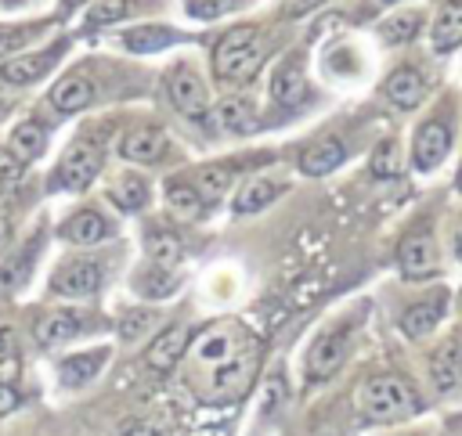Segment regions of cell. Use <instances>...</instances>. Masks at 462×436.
Returning <instances> with one entry per match:
<instances>
[{
    "mask_svg": "<svg viewBox=\"0 0 462 436\" xmlns=\"http://www.w3.org/2000/svg\"><path fill=\"white\" fill-rule=\"evenodd\" d=\"M430 378L440 393H455L462 389V328L455 335H448L433 357H430Z\"/></svg>",
    "mask_w": 462,
    "mask_h": 436,
    "instance_id": "cell-8",
    "label": "cell"
},
{
    "mask_svg": "<svg viewBox=\"0 0 462 436\" xmlns=\"http://www.w3.org/2000/svg\"><path fill=\"white\" fill-rule=\"evenodd\" d=\"M271 97L278 101V104H300L303 97H307V79H303V65H300V58H289V61H282L278 65V72L271 76Z\"/></svg>",
    "mask_w": 462,
    "mask_h": 436,
    "instance_id": "cell-16",
    "label": "cell"
},
{
    "mask_svg": "<svg viewBox=\"0 0 462 436\" xmlns=\"http://www.w3.org/2000/svg\"><path fill=\"white\" fill-rule=\"evenodd\" d=\"M444 306H448V292L444 288H437V292H430V295H422L419 303H411L404 313H401V332L408 335V339H422V335H430L437 324H440V317H444Z\"/></svg>",
    "mask_w": 462,
    "mask_h": 436,
    "instance_id": "cell-9",
    "label": "cell"
},
{
    "mask_svg": "<svg viewBox=\"0 0 462 436\" xmlns=\"http://www.w3.org/2000/svg\"><path fill=\"white\" fill-rule=\"evenodd\" d=\"M152 324H155V313H152V310H126V313L119 317V335H123V342H134V339H141Z\"/></svg>",
    "mask_w": 462,
    "mask_h": 436,
    "instance_id": "cell-34",
    "label": "cell"
},
{
    "mask_svg": "<svg viewBox=\"0 0 462 436\" xmlns=\"http://www.w3.org/2000/svg\"><path fill=\"white\" fill-rule=\"evenodd\" d=\"M170 97H173L177 112H184V115H202L206 104H209L202 79H199L188 65H177V68L170 72Z\"/></svg>",
    "mask_w": 462,
    "mask_h": 436,
    "instance_id": "cell-11",
    "label": "cell"
},
{
    "mask_svg": "<svg viewBox=\"0 0 462 436\" xmlns=\"http://www.w3.org/2000/svg\"><path fill=\"white\" fill-rule=\"evenodd\" d=\"M422 94H426V83H422V76H419L415 68H408V65H401V68L386 79V97H390L397 108H415V104L422 101Z\"/></svg>",
    "mask_w": 462,
    "mask_h": 436,
    "instance_id": "cell-20",
    "label": "cell"
},
{
    "mask_svg": "<svg viewBox=\"0 0 462 436\" xmlns=\"http://www.w3.org/2000/svg\"><path fill=\"white\" fill-rule=\"evenodd\" d=\"M397 267H401V274H404L408 281H426V277L437 274L440 259H437V241H433L430 227H415V231L401 241V249H397Z\"/></svg>",
    "mask_w": 462,
    "mask_h": 436,
    "instance_id": "cell-6",
    "label": "cell"
},
{
    "mask_svg": "<svg viewBox=\"0 0 462 436\" xmlns=\"http://www.w3.org/2000/svg\"><path fill=\"white\" fill-rule=\"evenodd\" d=\"M22 177V162H14V159H0V191L7 187V184H14Z\"/></svg>",
    "mask_w": 462,
    "mask_h": 436,
    "instance_id": "cell-39",
    "label": "cell"
},
{
    "mask_svg": "<svg viewBox=\"0 0 462 436\" xmlns=\"http://www.w3.org/2000/svg\"><path fill=\"white\" fill-rule=\"evenodd\" d=\"M263 54H267V47H263L260 29L256 25H235L213 47V72L227 83H245L260 68Z\"/></svg>",
    "mask_w": 462,
    "mask_h": 436,
    "instance_id": "cell-3",
    "label": "cell"
},
{
    "mask_svg": "<svg viewBox=\"0 0 462 436\" xmlns=\"http://www.w3.org/2000/svg\"><path fill=\"white\" fill-rule=\"evenodd\" d=\"M79 335V317L69 313V310H54L47 317H40L36 324V342L40 346H58V342H69Z\"/></svg>",
    "mask_w": 462,
    "mask_h": 436,
    "instance_id": "cell-22",
    "label": "cell"
},
{
    "mask_svg": "<svg viewBox=\"0 0 462 436\" xmlns=\"http://www.w3.org/2000/svg\"><path fill=\"white\" fill-rule=\"evenodd\" d=\"M0 115H4V97H0Z\"/></svg>",
    "mask_w": 462,
    "mask_h": 436,
    "instance_id": "cell-48",
    "label": "cell"
},
{
    "mask_svg": "<svg viewBox=\"0 0 462 436\" xmlns=\"http://www.w3.org/2000/svg\"><path fill=\"white\" fill-rule=\"evenodd\" d=\"M231 187V169L227 166H202L195 173V191L202 202H217Z\"/></svg>",
    "mask_w": 462,
    "mask_h": 436,
    "instance_id": "cell-29",
    "label": "cell"
},
{
    "mask_svg": "<svg viewBox=\"0 0 462 436\" xmlns=\"http://www.w3.org/2000/svg\"><path fill=\"white\" fill-rule=\"evenodd\" d=\"M130 11V0H101L90 14H87V25H108L116 18H123Z\"/></svg>",
    "mask_w": 462,
    "mask_h": 436,
    "instance_id": "cell-36",
    "label": "cell"
},
{
    "mask_svg": "<svg viewBox=\"0 0 462 436\" xmlns=\"http://www.w3.org/2000/svg\"><path fill=\"white\" fill-rule=\"evenodd\" d=\"M422 411L415 386L401 375H372L357 389V414L368 425H393Z\"/></svg>",
    "mask_w": 462,
    "mask_h": 436,
    "instance_id": "cell-2",
    "label": "cell"
},
{
    "mask_svg": "<svg viewBox=\"0 0 462 436\" xmlns=\"http://www.w3.org/2000/svg\"><path fill=\"white\" fill-rule=\"evenodd\" d=\"M455 184H458V191H462V166H458V177H455Z\"/></svg>",
    "mask_w": 462,
    "mask_h": 436,
    "instance_id": "cell-47",
    "label": "cell"
},
{
    "mask_svg": "<svg viewBox=\"0 0 462 436\" xmlns=\"http://www.w3.org/2000/svg\"><path fill=\"white\" fill-rule=\"evenodd\" d=\"M101 263L97 259H87V256H76V259H65L54 277H51V288L58 295H94L101 288Z\"/></svg>",
    "mask_w": 462,
    "mask_h": 436,
    "instance_id": "cell-7",
    "label": "cell"
},
{
    "mask_svg": "<svg viewBox=\"0 0 462 436\" xmlns=\"http://www.w3.org/2000/svg\"><path fill=\"white\" fill-rule=\"evenodd\" d=\"M105 234H108V220H105L97 209H79V213H72V216L65 220V227H61V238L72 241V245H94V241H101Z\"/></svg>",
    "mask_w": 462,
    "mask_h": 436,
    "instance_id": "cell-18",
    "label": "cell"
},
{
    "mask_svg": "<svg viewBox=\"0 0 462 436\" xmlns=\"http://www.w3.org/2000/svg\"><path fill=\"white\" fill-rule=\"evenodd\" d=\"M119 151H123V159H130V162H155V159L166 151V137H162V130H155V126L134 130V133L123 137Z\"/></svg>",
    "mask_w": 462,
    "mask_h": 436,
    "instance_id": "cell-19",
    "label": "cell"
},
{
    "mask_svg": "<svg viewBox=\"0 0 462 436\" xmlns=\"http://www.w3.org/2000/svg\"><path fill=\"white\" fill-rule=\"evenodd\" d=\"M448 148H451V126L440 123V119L422 123L419 133H415V148H411V162H415V169H422V173L433 169V166L448 155Z\"/></svg>",
    "mask_w": 462,
    "mask_h": 436,
    "instance_id": "cell-10",
    "label": "cell"
},
{
    "mask_svg": "<svg viewBox=\"0 0 462 436\" xmlns=\"http://www.w3.org/2000/svg\"><path fill=\"white\" fill-rule=\"evenodd\" d=\"M372 173H375V177H393V173H397V144H393V141H383V144L372 151Z\"/></svg>",
    "mask_w": 462,
    "mask_h": 436,
    "instance_id": "cell-35",
    "label": "cell"
},
{
    "mask_svg": "<svg viewBox=\"0 0 462 436\" xmlns=\"http://www.w3.org/2000/svg\"><path fill=\"white\" fill-rule=\"evenodd\" d=\"M61 4H65V7H79L83 0H61Z\"/></svg>",
    "mask_w": 462,
    "mask_h": 436,
    "instance_id": "cell-46",
    "label": "cell"
},
{
    "mask_svg": "<svg viewBox=\"0 0 462 436\" xmlns=\"http://www.w3.org/2000/svg\"><path fill=\"white\" fill-rule=\"evenodd\" d=\"M14 407H18V393H14L7 382H0V418H4V414H11Z\"/></svg>",
    "mask_w": 462,
    "mask_h": 436,
    "instance_id": "cell-40",
    "label": "cell"
},
{
    "mask_svg": "<svg viewBox=\"0 0 462 436\" xmlns=\"http://www.w3.org/2000/svg\"><path fill=\"white\" fill-rule=\"evenodd\" d=\"M108 195H112V202L119 209H141V205H148V184L141 177H119Z\"/></svg>",
    "mask_w": 462,
    "mask_h": 436,
    "instance_id": "cell-31",
    "label": "cell"
},
{
    "mask_svg": "<svg viewBox=\"0 0 462 436\" xmlns=\"http://www.w3.org/2000/svg\"><path fill=\"white\" fill-rule=\"evenodd\" d=\"M90 101H94V83H90L83 72H72V76L58 79L54 90H51V108L61 112V115L79 112V108H87Z\"/></svg>",
    "mask_w": 462,
    "mask_h": 436,
    "instance_id": "cell-14",
    "label": "cell"
},
{
    "mask_svg": "<svg viewBox=\"0 0 462 436\" xmlns=\"http://www.w3.org/2000/svg\"><path fill=\"white\" fill-rule=\"evenodd\" d=\"M166 205L173 213V220H195L202 213V198L195 187H188L184 180H170L166 184Z\"/></svg>",
    "mask_w": 462,
    "mask_h": 436,
    "instance_id": "cell-28",
    "label": "cell"
},
{
    "mask_svg": "<svg viewBox=\"0 0 462 436\" xmlns=\"http://www.w3.org/2000/svg\"><path fill=\"white\" fill-rule=\"evenodd\" d=\"M11 364V339L0 332V368H7Z\"/></svg>",
    "mask_w": 462,
    "mask_h": 436,
    "instance_id": "cell-42",
    "label": "cell"
},
{
    "mask_svg": "<svg viewBox=\"0 0 462 436\" xmlns=\"http://www.w3.org/2000/svg\"><path fill=\"white\" fill-rule=\"evenodd\" d=\"M123 436H155V429H148V425H130Z\"/></svg>",
    "mask_w": 462,
    "mask_h": 436,
    "instance_id": "cell-44",
    "label": "cell"
},
{
    "mask_svg": "<svg viewBox=\"0 0 462 436\" xmlns=\"http://www.w3.org/2000/svg\"><path fill=\"white\" fill-rule=\"evenodd\" d=\"M415 32H419V14H393L390 22L379 25V36H383L386 43H404V40H411Z\"/></svg>",
    "mask_w": 462,
    "mask_h": 436,
    "instance_id": "cell-33",
    "label": "cell"
},
{
    "mask_svg": "<svg viewBox=\"0 0 462 436\" xmlns=\"http://www.w3.org/2000/svg\"><path fill=\"white\" fill-rule=\"evenodd\" d=\"M242 0H188V14L191 18H217L231 7H238Z\"/></svg>",
    "mask_w": 462,
    "mask_h": 436,
    "instance_id": "cell-37",
    "label": "cell"
},
{
    "mask_svg": "<svg viewBox=\"0 0 462 436\" xmlns=\"http://www.w3.org/2000/svg\"><path fill=\"white\" fill-rule=\"evenodd\" d=\"M105 360H108V350H83V353H72V357L58 360V382H61L65 389H79V386H87V382L101 371Z\"/></svg>",
    "mask_w": 462,
    "mask_h": 436,
    "instance_id": "cell-13",
    "label": "cell"
},
{
    "mask_svg": "<svg viewBox=\"0 0 462 436\" xmlns=\"http://www.w3.org/2000/svg\"><path fill=\"white\" fill-rule=\"evenodd\" d=\"M144 249H148L152 263L162 267V270H173L184 259V245H180V238L173 231H152L148 241H144Z\"/></svg>",
    "mask_w": 462,
    "mask_h": 436,
    "instance_id": "cell-24",
    "label": "cell"
},
{
    "mask_svg": "<svg viewBox=\"0 0 462 436\" xmlns=\"http://www.w3.org/2000/svg\"><path fill=\"white\" fill-rule=\"evenodd\" d=\"M343 155H346V148H343L339 137H321V141H314L310 148H303L300 169H303L307 177H325V173H332V169L343 162Z\"/></svg>",
    "mask_w": 462,
    "mask_h": 436,
    "instance_id": "cell-17",
    "label": "cell"
},
{
    "mask_svg": "<svg viewBox=\"0 0 462 436\" xmlns=\"http://www.w3.org/2000/svg\"><path fill=\"white\" fill-rule=\"evenodd\" d=\"M274 198H278V184L274 180H249L235 198V213H256Z\"/></svg>",
    "mask_w": 462,
    "mask_h": 436,
    "instance_id": "cell-30",
    "label": "cell"
},
{
    "mask_svg": "<svg viewBox=\"0 0 462 436\" xmlns=\"http://www.w3.org/2000/svg\"><path fill=\"white\" fill-rule=\"evenodd\" d=\"M7 241H11V216L0 209V252L7 249Z\"/></svg>",
    "mask_w": 462,
    "mask_h": 436,
    "instance_id": "cell-41",
    "label": "cell"
},
{
    "mask_svg": "<svg viewBox=\"0 0 462 436\" xmlns=\"http://www.w3.org/2000/svg\"><path fill=\"white\" fill-rule=\"evenodd\" d=\"M346 353H350V324H339V328H328L325 335H318L307 350V382L332 378L343 368Z\"/></svg>",
    "mask_w": 462,
    "mask_h": 436,
    "instance_id": "cell-4",
    "label": "cell"
},
{
    "mask_svg": "<svg viewBox=\"0 0 462 436\" xmlns=\"http://www.w3.org/2000/svg\"><path fill=\"white\" fill-rule=\"evenodd\" d=\"M455 252H458V256H462V227H458V231H455Z\"/></svg>",
    "mask_w": 462,
    "mask_h": 436,
    "instance_id": "cell-45",
    "label": "cell"
},
{
    "mask_svg": "<svg viewBox=\"0 0 462 436\" xmlns=\"http://www.w3.org/2000/svg\"><path fill=\"white\" fill-rule=\"evenodd\" d=\"M97 169H101V151H97V144L79 141V144H72V148L65 151V159L58 162L51 184L61 187V191H83V187L97 177Z\"/></svg>",
    "mask_w": 462,
    "mask_h": 436,
    "instance_id": "cell-5",
    "label": "cell"
},
{
    "mask_svg": "<svg viewBox=\"0 0 462 436\" xmlns=\"http://www.w3.org/2000/svg\"><path fill=\"white\" fill-rule=\"evenodd\" d=\"M134 292L144 295V299H166V295L177 292V277H173V270H162V267L152 263L148 270H137Z\"/></svg>",
    "mask_w": 462,
    "mask_h": 436,
    "instance_id": "cell-26",
    "label": "cell"
},
{
    "mask_svg": "<svg viewBox=\"0 0 462 436\" xmlns=\"http://www.w3.org/2000/svg\"><path fill=\"white\" fill-rule=\"evenodd\" d=\"M462 43V0H451L440 7L437 22H433V50L448 54Z\"/></svg>",
    "mask_w": 462,
    "mask_h": 436,
    "instance_id": "cell-21",
    "label": "cell"
},
{
    "mask_svg": "<svg viewBox=\"0 0 462 436\" xmlns=\"http://www.w3.org/2000/svg\"><path fill=\"white\" fill-rule=\"evenodd\" d=\"M25 29H14V25H0V58L14 54L18 47H25Z\"/></svg>",
    "mask_w": 462,
    "mask_h": 436,
    "instance_id": "cell-38",
    "label": "cell"
},
{
    "mask_svg": "<svg viewBox=\"0 0 462 436\" xmlns=\"http://www.w3.org/2000/svg\"><path fill=\"white\" fill-rule=\"evenodd\" d=\"M285 400H289V386H285V375L274 368L260 386V418H271Z\"/></svg>",
    "mask_w": 462,
    "mask_h": 436,
    "instance_id": "cell-32",
    "label": "cell"
},
{
    "mask_svg": "<svg viewBox=\"0 0 462 436\" xmlns=\"http://www.w3.org/2000/svg\"><path fill=\"white\" fill-rule=\"evenodd\" d=\"M43 148H47V133H43V126H40L36 119L14 126V133H11V155H14V159L32 162V159L43 155Z\"/></svg>",
    "mask_w": 462,
    "mask_h": 436,
    "instance_id": "cell-23",
    "label": "cell"
},
{
    "mask_svg": "<svg viewBox=\"0 0 462 436\" xmlns=\"http://www.w3.org/2000/svg\"><path fill=\"white\" fill-rule=\"evenodd\" d=\"M188 342H191V332H188L184 324H170V328L148 346V364H152L155 371L173 368V364L188 353Z\"/></svg>",
    "mask_w": 462,
    "mask_h": 436,
    "instance_id": "cell-15",
    "label": "cell"
},
{
    "mask_svg": "<svg viewBox=\"0 0 462 436\" xmlns=\"http://www.w3.org/2000/svg\"><path fill=\"white\" fill-rule=\"evenodd\" d=\"M7 4H14V0H7Z\"/></svg>",
    "mask_w": 462,
    "mask_h": 436,
    "instance_id": "cell-49",
    "label": "cell"
},
{
    "mask_svg": "<svg viewBox=\"0 0 462 436\" xmlns=\"http://www.w3.org/2000/svg\"><path fill=\"white\" fill-rule=\"evenodd\" d=\"M177 40L173 29H162V25H141V29H130L123 36V43L134 50V54H152V50H162Z\"/></svg>",
    "mask_w": 462,
    "mask_h": 436,
    "instance_id": "cell-27",
    "label": "cell"
},
{
    "mask_svg": "<svg viewBox=\"0 0 462 436\" xmlns=\"http://www.w3.org/2000/svg\"><path fill=\"white\" fill-rule=\"evenodd\" d=\"M318 0H289V14H303V11H310Z\"/></svg>",
    "mask_w": 462,
    "mask_h": 436,
    "instance_id": "cell-43",
    "label": "cell"
},
{
    "mask_svg": "<svg viewBox=\"0 0 462 436\" xmlns=\"http://www.w3.org/2000/svg\"><path fill=\"white\" fill-rule=\"evenodd\" d=\"M61 43L58 47H51V50H40V54H25V58H11V61H4L0 65V83H11V86H22V83H32V79H40L58 58H61Z\"/></svg>",
    "mask_w": 462,
    "mask_h": 436,
    "instance_id": "cell-12",
    "label": "cell"
},
{
    "mask_svg": "<svg viewBox=\"0 0 462 436\" xmlns=\"http://www.w3.org/2000/svg\"><path fill=\"white\" fill-rule=\"evenodd\" d=\"M256 364H260L256 335L231 317L206 324L188 342V378L202 400L242 396L256 378Z\"/></svg>",
    "mask_w": 462,
    "mask_h": 436,
    "instance_id": "cell-1",
    "label": "cell"
},
{
    "mask_svg": "<svg viewBox=\"0 0 462 436\" xmlns=\"http://www.w3.org/2000/svg\"><path fill=\"white\" fill-rule=\"evenodd\" d=\"M217 123H220V130H227V133H249V130L256 126V115H253L249 101H242V97H224V101L217 104Z\"/></svg>",
    "mask_w": 462,
    "mask_h": 436,
    "instance_id": "cell-25",
    "label": "cell"
}]
</instances>
